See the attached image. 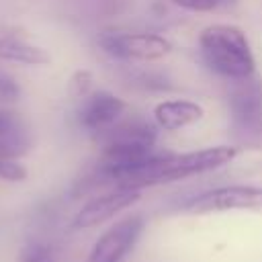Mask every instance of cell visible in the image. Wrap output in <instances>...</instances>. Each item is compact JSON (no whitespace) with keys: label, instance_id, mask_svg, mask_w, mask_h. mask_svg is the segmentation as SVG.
Returning a JSON list of instances; mask_svg holds the SVG:
<instances>
[{"label":"cell","instance_id":"15","mask_svg":"<svg viewBox=\"0 0 262 262\" xmlns=\"http://www.w3.org/2000/svg\"><path fill=\"white\" fill-rule=\"evenodd\" d=\"M18 96H20L18 82L10 74L0 70V102H14L18 100Z\"/></svg>","mask_w":262,"mask_h":262},{"label":"cell","instance_id":"3","mask_svg":"<svg viewBox=\"0 0 262 262\" xmlns=\"http://www.w3.org/2000/svg\"><path fill=\"white\" fill-rule=\"evenodd\" d=\"M98 45L115 59H162L172 51V43L158 33H113L98 35Z\"/></svg>","mask_w":262,"mask_h":262},{"label":"cell","instance_id":"13","mask_svg":"<svg viewBox=\"0 0 262 262\" xmlns=\"http://www.w3.org/2000/svg\"><path fill=\"white\" fill-rule=\"evenodd\" d=\"M80 4H84L92 14L106 16V14H117L127 4V0H80Z\"/></svg>","mask_w":262,"mask_h":262},{"label":"cell","instance_id":"16","mask_svg":"<svg viewBox=\"0 0 262 262\" xmlns=\"http://www.w3.org/2000/svg\"><path fill=\"white\" fill-rule=\"evenodd\" d=\"M90 82H92V76L88 72H76L72 82H70V90L74 96H86L88 94V88H90Z\"/></svg>","mask_w":262,"mask_h":262},{"label":"cell","instance_id":"14","mask_svg":"<svg viewBox=\"0 0 262 262\" xmlns=\"http://www.w3.org/2000/svg\"><path fill=\"white\" fill-rule=\"evenodd\" d=\"M20 262H53V254H51L49 246L31 242L29 246H25V250L20 254Z\"/></svg>","mask_w":262,"mask_h":262},{"label":"cell","instance_id":"10","mask_svg":"<svg viewBox=\"0 0 262 262\" xmlns=\"http://www.w3.org/2000/svg\"><path fill=\"white\" fill-rule=\"evenodd\" d=\"M0 147L14 158H20L31 147V133L25 119L18 113L2 106H0Z\"/></svg>","mask_w":262,"mask_h":262},{"label":"cell","instance_id":"5","mask_svg":"<svg viewBox=\"0 0 262 262\" xmlns=\"http://www.w3.org/2000/svg\"><path fill=\"white\" fill-rule=\"evenodd\" d=\"M145 227L143 217L131 215L108 227L92 246L88 262H121L137 244Z\"/></svg>","mask_w":262,"mask_h":262},{"label":"cell","instance_id":"4","mask_svg":"<svg viewBox=\"0 0 262 262\" xmlns=\"http://www.w3.org/2000/svg\"><path fill=\"white\" fill-rule=\"evenodd\" d=\"M184 209L194 215L219 211H262V186L231 184L207 190L190 199Z\"/></svg>","mask_w":262,"mask_h":262},{"label":"cell","instance_id":"11","mask_svg":"<svg viewBox=\"0 0 262 262\" xmlns=\"http://www.w3.org/2000/svg\"><path fill=\"white\" fill-rule=\"evenodd\" d=\"M0 61L43 66L49 61V55L45 49L29 43L16 35H0Z\"/></svg>","mask_w":262,"mask_h":262},{"label":"cell","instance_id":"12","mask_svg":"<svg viewBox=\"0 0 262 262\" xmlns=\"http://www.w3.org/2000/svg\"><path fill=\"white\" fill-rule=\"evenodd\" d=\"M27 178V168L18 162V158L10 156L6 149L0 147V180L20 182Z\"/></svg>","mask_w":262,"mask_h":262},{"label":"cell","instance_id":"18","mask_svg":"<svg viewBox=\"0 0 262 262\" xmlns=\"http://www.w3.org/2000/svg\"><path fill=\"white\" fill-rule=\"evenodd\" d=\"M233 2H235V0H221L219 6H229V4H233Z\"/></svg>","mask_w":262,"mask_h":262},{"label":"cell","instance_id":"8","mask_svg":"<svg viewBox=\"0 0 262 262\" xmlns=\"http://www.w3.org/2000/svg\"><path fill=\"white\" fill-rule=\"evenodd\" d=\"M141 196L139 190L135 188H115L111 192H104L100 196H94L92 201H88L72 219V227L74 229H88L94 227L111 217H115L117 213H121L123 209L131 207L133 203H137Z\"/></svg>","mask_w":262,"mask_h":262},{"label":"cell","instance_id":"19","mask_svg":"<svg viewBox=\"0 0 262 262\" xmlns=\"http://www.w3.org/2000/svg\"><path fill=\"white\" fill-rule=\"evenodd\" d=\"M172 2H174V0H172Z\"/></svg>","mask_w":262,"mask_h":262},{"label":"cell","instance_id":"6","mask_svg":"<svg viewBox=\"0 0 262 262\" xmlns=\"http://www.w3.org/2000/svg\"><path fill=\"white\" fill-rule=\"evenodd\" d=\"M123 113H125V102L119 96L106 90H96L82 96V104L78 106L76 117L82 129L100 135L106 129H111L115 123H119Z\"/></svg>","mask_w":262,"mask_h":262},{"label":"cell","instance_id":"1","mask_svg":"<svg viewBox=\"0 0 262 262\" xmlns=\"http://www.w3.org/2000/svg\"><path fill=\"white\" fill-rule=\"evenodd\" d=\"M235 154H237L235 147L229 145H215L188 154H156L145 164L127 172L117 182V188L141 190L143 186L184 180L188 176H196L229 164L235 158Z\"/></svg>","mask_w":262,"mask_h":262},{"label":"cell","instance_id":"7","mask_svg":"<svg viewBox=\"0 0 262 262\" xmlns=\"http://www.w3.org/2000/svg\"><path fill=\"white\" fill-rule=\"evenodd\" d=\"M229 113L231 121L242 131H260L262 127V84L258 80L244 78L235 80L229 90Z\"/></svg>","mask_w":262,"mask_h":262},{"label":"cell","instance_id":"17","mask_svg":"<svg viewBox=\"0 0 262 262\" xmlns=\"http://www.w3.org/2000/svg\"><path fill=\"white\" fill-rule=\"evenodd\" d=\"M221 0H174V4L186 8V10H196V12H207L213 8H219Z\"/></svg>","mask_w":262,"mask_h":262},{"label":"cell","instance_id":"2","mask_svg":"<svg viewBox=\"0 0 262 262\" xmlns=\"http://www.w3.org/2000/svg\"><path fill=\"white\" fill-rule=\"evenodd\" d=\"M199 47L205 63L231 80H244L254 74V53L246 33L235 25H211L201 31Z\"/></svg>","mask_w":262,"mask_h":262},{"label":"cell","instance_id":"9","mask_svg":"<svg viewBox=\"0 0 262 262\" xmlns=\"http://www.w3.org/2000/svg\"><path fill=\"white\" fill-rule=\"evenodd\" d=\"M205 115L203 106L192 102V100H164L156 104L154 108V119L158 127L166 131H176L182 127H188L196 121H201Z\"/></svg>","mask_w":262,"mask_h":262}]
</instances>
